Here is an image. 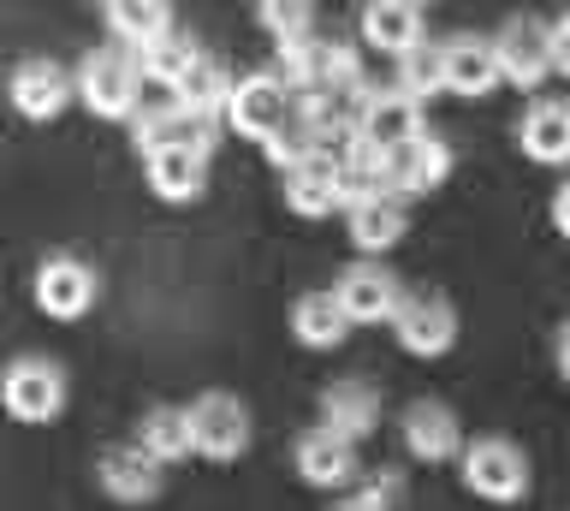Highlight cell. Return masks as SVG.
<instances>
[{"mask_svg": "<svg viewBox=\"0 0 570 511\" xmlns=\"http://www.w3.org/2000/svg\"><path fill=\"white\" fill-rule=\"evenodd\" d=\"M440 55H445V96L481 101V96H493L499 83H505L499 55H493V37H445Z\"/></svg>", "mask_w": 570, "mask_h": 511, "instance_id": "16", "label": "cell"}, {"mask_svg": "<svg viewBox=\"0 0 570 511\" xmlns=\"http://www.w3.org/2000/svg\"><path fill=\"white\" fill-rule=\"evenodd\" d=\"M160 470L167 464H155L149 452L137 446V440H125V446H107L96 458V482L107 500H119V505H149L160 500Z\"/></svg>", "mask_w": 570, "mask_h": 511, "instance_id": "14", "label": "cell"}, {"mask_svg": "<svg viewBox=\"0 0 570 511\" xmlns=\"http://www.w3.org/2000/svg\"><path fill=\"white\" fill-rule=\"evenodd\" d=\"M345 226H351V244L363 250V262H381L386 250L404 244L410 208H404V197H368V203L345 208Z\"/></svg>", "mask_w": 570, "mask_h": 511, "instance_id": "21", "label": "cell"}, {"mask_svg": "<svg viewBox=\"0 0 570 511\" xmlns=\"http://www.w3.org/2000/svg\"><path fill=\"white\" fill-rule=\"evenodd\" d=\"M137 446L155 458V464H185L196 452V434H190V411H178V404H155V411H142L137 422Z\"/></svg>", "mask_w": 570, "mask_h": 511, "instance_id": "25", "label": "cell"}, {"mask_svg": "<svg viewBox=\"0 0 570 511\" xmlns=\"http://www.w3.org/2000/svg\"><path fill=\"white\" fill-rule=\"evenodd\" d=\"M321 429H333V434H345L351 446H363V440L381 429V393H374L368 381L321 386Z\"/></svg>", "mask_w": 570, "mask_h": 511, "instance_id": "20", "label": "cell"}, {"mask_svg": "<svg viewBox=\"0 0 570 511\" xmlns=\"http://www.w3.org/2000/svg\"><path fill=\"white\" fill-rule=\"evenodd\" d=\"M452 179V149L440 137H416V144L386 149V197H428Z\"/></svg>", "mask_w": 570, "mask_h": 511, "instance_id": "13", "label": "cell"}, {"mask_svg": "<svg viewBox=\"0 0 570 511\" xmlns=\"http://www.w3.org/2000/svg\"><path fill=\"white\" fill-rule=\"evenodd\" d=\"M226 126L238 131L244 144L274 149L279 137H292V131H297V96L285 90L274 72H249V78H238V90H232Z\"/></svg>", "mask_w": 570, "mask_h": 511, "instance_id": "1", "label": "cell"}, {"mask_svg": "<svg viewBox=\"0 0 570 511\" xmlns=\"http://www.w3.org/2000/svg\"><path fill=\"white\" fill-rule=\"evenodd\" d=\"M131 60L142 66V78H149V83H160V90H178V83H185V78L196 72L203 48H196L190 37H178V30H173L167 42H155L149 55H131Z\"/></svg>", "mask_w": 570, "mask_h": 511, "instance_id": "27", "label": "cell"}, {"mask_svg": "<svg viewBox=\"0 0 570 511\" xmlns=\"http://www.w3.org/2000/svg\"><path fill=\"white\" fill-rule=\"evenodd\" d=\"M552 226H559V238H570V179L552 190Z\"/></svg>", "mask_w": 570, "mask_h": 511, "instance_id": "33", "label": "cell"}, {"mask_svg": "<svg viewBox=\"0 0 570 511\" xmlns=\"http://www.w3.org/2000/svg\"><path fill=\"white\" fill-rule=\"evenodd\" d=\"M422 131H428L422 126V101H410L399 83H386V90L374 83V96L363 101V131H356V137L386 155V149H399V144H416Z\"/></svg>", "mask_w": 570, "mask_h": 511, "instance_id": "18", "label": "cell"}, {"mask_svg": "<svg viewBox=\"0 0 570 511\" xmlns=\"http://www.w3.org/2000/svg\"><path fill=\"white\" fill-rule=\"evenodd\" d=\"M7 96H12L18 119L48 126V119L66 114V101H78V78H66V66H53V60H18L7 78Z\"/></svg>", "mask_w": 570, "mask_h": 511, "instance_id": "11", "label": "cell"}, {"mask_svg": "<svg viewBox=\"0 0 570 511\" xmlns=\"http://www.w3.org/2000/svg\"><path fill=\"white\" fill-rule=\"evenodd\" d=\"M96 292H101V279L78 256H48L42 268H36V309H42L48 322H83V315L96 309Z\"/></svg>", "mask_w": 570, "mask_h": 511, "instance_id": "9", "label": "cell"}, {"mask_svg": "<svg viewBox=\"0 0 570 511\" xmlns=\"http://www.w3.org/2000/svg\"><path fill=\"white\" fill-rule=\"evenodd\" d=\"M131 144H137L142 161H149V155H160V149H196V155H208V161H214L220 119H203V114L178 108V101H160V108H142V114L131 119Z\"/></svg>", "mask_w": 570, "mask_h": 511, "instance_id": "5", "label": "cell"}, {"mask_svg": "<svg viewBox=\"0 0 570 511\" xmlns=\"http://www.w3.org/2000/svg\"><path fill=\"white\" fill-rule=\"evenodd\" d=\"M356 30H363L374 55H392V60H410L416 48H428V19L416 0H368Z\"/></svg>", "mask_w": 570, "mask_h": 511, "instance_id": "15", "label": "cell"}, {"mask_svg": "<svg viewBox=\"0 0 570 511\" xmlns=\"http://www.w3.org/2000/svg\"><path fill=\"white\" fill-rule=\"evenodd\" d=\"M552 60H559V72L570 78V12H564L559 24H552Z\"/></svg>", "mask_w": 570, "mask_h": 511, "instance_id": "32", "label": "cell"}, {"mask_svg": "<svg viewBox=\"0 0 570 511\" xmlns=\"http://www.w3.org/2000/svg\"><path fill=\"white\" fill-rule=\"evenodd\" d=\"M256 24L274 37V48L315 42V7H303V0H262V7H256Z\"/></svg>", "mask_w": 570, "mask_h": 511, "instance_id": "29", "label": "cell"}, {"mask_svg": "<svg viewBox=\"0 0 570 511\" xmlns=\"http://www.w3.org/2000/svg\"><path fill=\"white\" fill-rule=\"evenodd\" d=\"M517 144L534 167H570V101H534L517 126Z\"/></svg>", "mask_w": 570, "mask_h": 511, "instance_id": "23", "label": "cell"}, {"mask_svg": "<svg viewBox=\"0 0 570 511\" xmlns=\"http://www.w3.org/2000/svg\"><path fill=\"white\" fill-rule=\"evenodd\" d=\"M493 55H499V72H505L511 90H541V83L559 72L547 19H505L493 37Z\"/></svg>", "mask_w": 570, "mask_h": 511, "instance_id": "6", "label": "cell"}, {"mask_svg": "<svg viewBox=\"0 0 570 511\" xmlns=\"http://www.w3.org/2000/svg\"><path fill=\"white\" fill-rule=\"evenodd\" d=\"M107 37L125 55H149L155 42L173 37V7L167 0H107Z\"/></svg>", "mask_w": 570, "mask_h": 511, "instance_id": "22", "label": "cell"}, {"mask_svg": "<svg viewBox=\"0 0 570 511\" xmlns=\"http://www.w3.org/2000/svg\"><path fill=\"white\" fill-rule=\"evenodd\" d=\"M404 286H399V274L386 268V262H351L345 274H338V286H333V304L345 309V322L351 327H392L399 322V309H404Z\"/></svg>", "mask_w": 570, "mask_h": 511, "instance_id": "4", "label": "cell"}, {"mask_svg": "<svg viewBox=\"0 0 570 511\" xmlns=\"http://www.w3.org/2000/svg\"><path fill=\"white\" fill-rule=\"evenodd\" d=\"M399 434H404V452L422 458V464H452V458H463V446H470V440H463V422L452 416V404H440V399L410 404Z\"/></svg>", "mask_w": 570, "mask_h": 511, "instance_id": "12", "label": "cell"}, {"mask_svg": "<svg viewBox=\"0 0 570 511\" xmlns=\"http://www.w3.org/2000/svg\"><path fill=\"white\" fill-rule=\"evenodd\" d=\"M399 90H404L410 101L445 96V55H440V42H428V48H416L410 60H399Z\"/></svg>", "mask_w": 570, "mask_h": 511, "instance_id": "30", "label": "cell"}, {"mask_svg": "<svg viewBox=\"0 0 570 511\" xmlns=\"http://www.w3.org/2000/svg\"><path fill=\"white\" fill-rule=\"evenodd\" d=\"M285 208L297 220H327L333 208H345V179H338L333 155H309L285 173Z\"/></svg>", "mask_w": 570, "mask_h": 511, "instance_id": "19", "label": "cell"}, {"mask_svg": "<svg viewBox=\"0 0 570 511\" xmlns=\"http://www.w3.org/2000/svg\"><path fill=\"white\" fill-rule=\"evenodd\" d=\"M321 60H327V42H292V48H274V78L285 83L292 96H315L321 90Z\"/></svg>", "mask_w": 570, "mask_h": 511, "instance_id": "28", "label": "cell"}, {"mask_svg": "<svg viewBox=\"0 0 570 511\" xmlns=\"http://www.w3.org/2000/svg\"><path fill=\"white\" fill-rule=\"evenodd\" d=\"M0 399L12 422H53L66 411V368L53 357H18L0 381Z\"/></svg>", "mask_w": 570, "mask_h": 511, "instance_id": "7", "label": "cell"}, {"mask_svg": "<svg viewBox=\"0 0 570 511\" xmlns=\"http://www.w3.org/2000/svg\"><path fill=\"white\" fill-rule=\"evenodd\" d=\"M392 340H399L410 357L434 363V357H445V351L458 345V309L445 304L440 292H410L399 322H392Z\"/></svg>", "mask_w": 570, "mask_h": 511, "instance_id": "10", "label": "cell"}, {"mask_svg": "<svg viewBox=\"0 0 570 511\" xmlns=\"http://www.w3.org/2000/svg\"><path fill=\"white\" fill-rule=\"evenodd\" d=\"M292 333H297V345H309V351H338L351 322H345V309L333 304V292H309L292 304Z\"/></svg>", "mask_w": 570, "mask_h": 511, "instance_id": "26", "label": "cell"}, {"mask_svg": "<svg viewBox=\"0 0 570 511\" xmlns=\"http://www.w3.org/2000/svg\"><path fill=\"white\" fill-rule=\"evenodd\" d=\"M142 173H149V190L160 203H196L208 190V155L196 149H160L142 161Z\"/></svg>", "mask_w": 570, "mask_h": 511, "instance_id": "24", "label": "cell"}, {"mask_svg": "<svg viewBox=\"0 0 570 511\" xmlns=\"http://www.w3.org/2000/svg\"><path fill=\"white\" fill-rule=\"evenodd\" d=\"M552 363H559V375L570 381V322L559 327V340H552Z\"/></svg>", "mask_w": 570, "mask_h": 511, "instance_id": "34", "label": "cell"}, {"mask_svg": "<svg viewBox=\"0 0 570 511\" xmlns=\"http://www.w3.org/2000/svg\"><path fill=\"white\" fill-rule=\"evenodd\" d=\"M190 434H196V458L208 464H232L249 452V411L232 393H203L190 404Z\"/></svg>", "mask_w": 570, "mask_h": 511, "instance_id": "8", "label": "cell"}, {"mask_svg": "<svg viewBox=\"0 0 570 511\" xmlns=\"http://www.w3.org/2000/svg\"><path fill=\"white\" fill-rule=\"evenodd\" d=\"M142 66L125 48H96L78 66V101L96 119H137L142 114Z\"/></svg>", "mask_w": 570, "mask_h": 511, "instance_id": "2", "label": "cell"}, {"mask_svg": "<svg viewBox=\"0 0 570 511\" xmlns=\"http://www.w3.org/2000/svg\"><path fill=\"white\" fill-rule=\"evenodd\" d=\"M399 500H404V475L399 470H374L368 482H356L333 511H399Z\"/></svg>", "mask_w": 570, "mask_h": 511, "instance_id": "31", "label": "cell"}, {"mask_svg": "<svg viewBox=\"0 0 570 511\" xmlns=\"http://www.w3.org/2000/svg\"><path fill=\"white\" fill-rule=\"evenodd\" d=\"M463 488L475 493V500H488V505H517V500H529V458L511 446L505 434H481L463 446Z\"/></svg>", "mask_w": 570, "mask_h": 511, "instance_id": "3", "label": "cell"}, {"mask_svg": "<svg viewBox=\"0 0 570 511\" xmlns=\"http://www.w3.org/2000/svg\"><path fill=\"white\" fill-rule=\"evenodd\" d=\"M297 475L309 488H333V493H351L356 488V446L345 434H333V429H315L309 434H297Z\"/></svg>", "mask_w": 570, "mask_h": 511, "instance_id": "17", "label": "cell"}]
</instances>
